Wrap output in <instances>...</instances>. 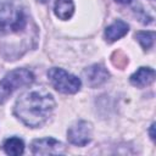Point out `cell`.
I'll use <instances>...</instances> for the list:
<instances>
[{
	"label": "cell",
	"mask_w": 156,
	"mask_h": 156,
	"mask_svg": "<svg viewBox=\"0 0 156 156\" xmlns=\"http://www.w3.org/2000/svg\"><path fill=\"white\" fill-rule=\"evenodd\" d=\"M83 74H84V77H85L87 84H88L90 88L100 87V85L104 84V83L108 79V77H110L108 71H107L102 65H99V63L91 65V66H89L88 68H85L84 72H83Z\"/></svg>",
	"instance_id": "52a82bcc"
},
{
	"label": "cell",
	"mask_w": 156,
	"mask_h": 156,
	"mask_svg": "<svg viewBox=\"0 0 156 156\" xmlns=\"http://www.w3.org/2000/svg\"><path fill=\"white\" fill-rule=\"evenodd\" d=\"M129 30L128 24L122 21V20H117L115 21L112 24H110L108 27H106L105 29V38L108 43H113L118 39H121L122 37H124Z\"/></svg>",
	"instance_id": "9c48e42d"
},
{
	"label": "cell",
	"mask_w": 156,
	"mask_h": 156,
	"mask_svg": "<svg viewBox=\"0 0 156 156\" xmlns=\"http://www.w3.org/2000/svg\"><path fill=\"white\" fill-rule=\"evenodd\" d=\"M135 39L139 41V44L143 46L144 50H149L152 48L155 41V32L151 30H141L135 34Z\"/></svg>",
	"instance_id": "7c38bea8"
},
{
	"label": "cell",
	"mask_w": 156,
	"mask_h": 156,
	"mask_svg": "<svg viewBox=\"0 0 156 156\" xmlns=\"http://www.w3.org/2000/svg\"><path fill=\"white\" fill-rule=\"evenodd\" d=\"M111 62L115 67H117L119 69H123L128 65V57L122 50H116L111 55Z\"/></svg>",
	"instance_id": "4fadbf2b"
},
{
	"label": "cell",
	"mask_w": 156,
	"mask_h": 156,
	"mask_svg": "<svg viewBox=\"0 0 156 156\" xmlns=\"http://www.w3.org/2000/svg\"><path fill=\"white\" fill-rule=\"evenodd\" d=\"M54 11L55 15L60 18V20H68L73 16L74 12V4L73 0H56L55 1V6H54Z\"/></svg>",
	"instance_id": "30bf717a"
},
{
	"label": "cell",
	"mask_w": 156,
	"mask_h": 156,
	"mask_svg": "<svg viewBox=\"0 0 156 156\" xmlns=\"http://www.w3.org/2000/svg\"><path fill=\"white\" fill-rule=\"evenodd\" d=\"M30 150L33 155H61L65 152V146L54 138H41L32 141Z\"/></svg>",
	"instance_id": "8992f818"
},
{
	"label": "cell",
	"mask_w": 156,
	"mask_h": 156,
	"mask_svg": "<svg viewBox=\"0 0 156 156\" xmlns=\"http://www.w3.org/2000/svg\"><path fill=\"white\" fill-rule=\"evenodd\" d=\"M48 77L51 85L57 91L63 94H76L82 85V82L78 77L57 67L50 68L48 72Z\"/></svg>",
	"instance_id": "277c9868"
},
{
	"label": "cell",
	"mask_w": 156,
	"mask_h": 156,
	"mask_svg": "<svg viewBox=\"0 0 156 156\" xmlns=\"http://www.w3.org/2000/svg\"><path fill=\"white\" fill-rule=\"evenodd\" d=\"M34 82V74L27 68H17L7 74L0 80V104H4L13 91L17 89L29 85Z\"/></svg>",
	"instance_id": "3957f363"
},
{
	"label": "cell",
	"mask_w": 156,
	"mask_h": 156,
	"mask_svg": "<svg viewBox=\"0 0 156 156\" xmlns=\"http://www.w3.org/2000/svg\"><path fill=\"white\" fill-rule=\"evenodd\" d=\"M2 147L7 155L18 156V155H22L24 151V143L22 139L17 138V136H12V138H9L4 141Z\"/></svg>",
	"instance_id": "8fae6325"
},
{
	"label": "cell",
	"mask_w": 156,
	"mask_h": 156,
	"mask_svg": "<svg viewBox=\"0 0 156 156\" xmlns=\"http://www.w3.org/2000/svg\"><path fill=\"white\" fill-rule=\"evenodd\" d=\"M93 127L88 121H77L67 130V139L71 144L77 146H85L91 140Z\"/></svg>",
	"instance_id": "5b68a950"
},
{
	"label": "cell",
	"mask_w": 156,
	"mask_h": 156,
	"mask_svg": "<svg viewBox=\"0 0 156 156\" xmlns=\"http://www.w3.org/2000/svg\"><path fill=\"white\" fill-rule=\"evenodd\" d=\"M55 108L54 96L44 89H32L23 93L15 104L13 113L26 126H43Z\"/></svg>",
	"instance_id": "6da1fadb"
},
{
	"label": "cell",
	"mask_w": 156,
	"mask_h": 156,
	"mask_svg": "<svg viewBox=\"0 0 156 156\" xmlns=\"http://www.w3.org/2000/svg\"><path fill=\"white\" fill-rule=\"evenodd\" d=\"M154 129H155V123L151 124V128H150V136L152 140H155V133H154Z\"/></svg>",
	"instance_id": "5bb4252c"
},
{
	"label": "cell",
	"mask_w": 156,
	"mask_h": 156,
	"mask_svg": "<svg viewBox=\"0 0 156 156\" xmlns=\"http://www.w3.org/2000/svg\"><path fill=\"white\" fill-rule=\"evenodd\" d=\"M115 1H117V2H119V4H129L132 0H115Z\"/></svg>",
	"instance_id": "9a60e30c"
},
{
	"label": "cell",
	"mask_w": 156,
	"mask_h": 156,
	"mask_svg": "<svg viewBox=\"0 0 156 156\" xmlns=\"http://www.w3.org/2000/svg\"><path fill=\"white\" fill-rule=\"evenodd\" d=\"M27 22L28 15L21 0H0V34L20 33Z\"/></svg>",
	"instance_id": "7a4b0ae2"
},
{
	"label": "cell",
	"mask_w": 156,
	"mask_h": 156,
	"mask_svg": "<svg viewBox=\"0 0 156 156\" xmlns=\"http://www.w3.org/2000/svg\"><path fill=\"white\" fill-rule=\"evenodd\" d=\"M129 80L134 87L144 88L155 80V71L150 67H140L130 76Z\"/></svg>",
	"instance_id": "ba28073f"
},
{
	"label": "cell",
	"mask_w": 156,
	"mask_h": 156,
	"mask_svg": "<svg viewBox=\"0 0 156 156\" xmlns=\"http://www.w3.org/2000/svg\"><path fill=\"white\" fill-rule=\"evenodd\" d=\"M39 2H41V4H45V2H48V0H38Z\"/></svg>",
	"instance_id": "2e32d148"
}]
</instances>
